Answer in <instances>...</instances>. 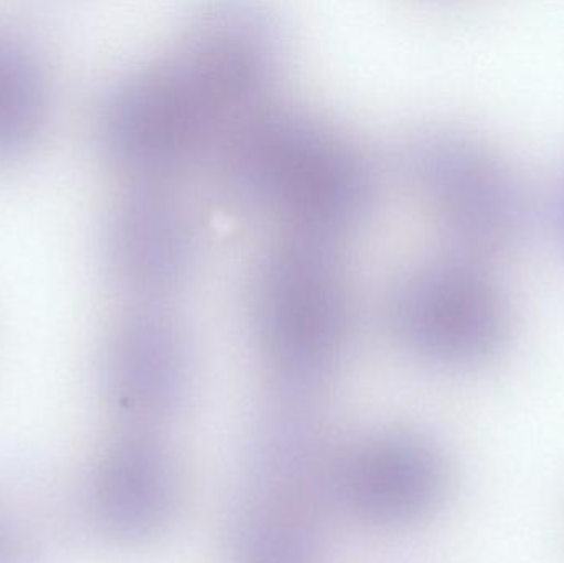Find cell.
<instances>
[{"instance_id": "obj_5", "label": "cell", "mask_w": 564, "mask_h": 563, "mask_svg": "<svg viewBox=\"0 0 564 563\" xmlns=\"http://www.w3.org/2000/svg\"><path fill=\"white\" fill-rule=\"evenodd\" d=\"M446 481V465L433 443L414 433H375L341 448L335 505L367 524L398 528L430 515Z\"/></svg>"}, {"instance_id": "obj_4", "label": "cell", "mask_w": 564, "mask_h": 563, "mask_svg": "<svg viewBox=\"0 0 564 563\" xmlns=\"http://www.w3.org/2000/svg\"><path fill=\"white\" fill-rule=\"evenodd\" d=\"M340 453L315 405L314 392L280 387L250 430L245 489L325 515L337 508L335 476Z\"/></svg>"}, {"instance_id": "obj_11", "label": "cell", "mask_w": 564, "mask_h": 563, "mask_svg": "<svg viewBox=\"0 0 564 563\" xmlns=\"http://www.w3.org/2000/svg\"><path fill=\"white\" fill-rule=\"evenodd\" d=\"M50 108L52 89L39 53L0 30V162L22 158L39 142Z\"/></svg>"}, {"instance_id": "obj_10", "label": "cell", "mask_w": 564, "mask_h": 563, "mask_svg": "<svg viewBox=\"0 0 564 563\" xmlns=\"http://www.w3.org/2000/svg\"><path fill=\"white\" fill-rule=\"evenodd\" d=\"M322 512L245 489L231 512L234 563H321Z\"/></svg>"}, {"instance_id": "obj_9", "label": "cell", "mask_w": 564, "mask_h": 563, "mask_svg": "<svg viewBox=\"0 0 564 563\" xmlns=\"http://www.w3.org/2000/svg\"><path fill=\"white\" fill-rule=\"evenodd\" d=\"M91 495L96 519L109 534L152 538L177 511L181 478L174 456L154 436H124L99 462Z\"/></svg>"}, {"instance_id": "obj_1", "label": "cell", "mask_w": 564, "mask_h": 563, "mask_svg": "<svg viewBox=\"0 0 564 563\" xmlns=\"http://www.w3.org/2000/svg\"><path fill=\"white\" fill-rule=\"evenodd\" d=\"M225 175L248 207L291 225L292 234L332 240L364 224L377 181L364 152L294 109H258L228 138Z\"/></svg>"}, {"instance_id": "obj_6", "label": "cell", "mask_w": 564, "mask_h": 563, "mask_svg": "<svg viewBox=\"0 0 564 563\" xmlns=\"http://www.w3.org/2000/svg\"><path fill=\"white\" fill-rule=\"evenodd\" d=\"M388 326L403 349L430 362H474L494 344V317L482 290L449 264L404 274L388 297Z\"/></svg>"}, {"instance_id": "obj_3", "label": "cell", "mask_w": 564, "mask_h": 563, "mask_svg": "<svg viewBox=\"0 0 564 563\" xmlns=\"http://www.w3.org/2000/svg\"><path fill=\"white\" fill-rule=\"evenodd\" d=\"M258 346L280 387L315 392L337 369L350 336L347 281L330 240L291 234L254 280Z\"/></svg>"}, {"instance_id": "obj_8", "label": "cell", "mask_w": 564, "mask_h": 563, "mask_svg": "<svg viewBox=\"0 0 564 563\" xmlns=\"http://www.w3.org/2000/svg\"><path fill=\"white\" fill-rule=\"evenodd\" d=\"M187 334L167 311L142 304L122 314L105 346V380L112 402L142 422L172 415L191 390Z\"/></svg>"}, {"instance_id": "obj_7", "label": "cell", "mask_w": 564, "mask_h": 563, "mask_svg": "<svg viewBox=\"0 0 564 563\" xmlns=\"http://www.w3.org/2000/svg\"><path fill=\"white\" fill-rule=\"evenodd\" d=\"M106 270L119 288L145 301L177 290L197 258V234L187 208L155 185L119 198L102 225Z\"/></svg>"}, {"instance_id": "obj_2", "label": "cell", "mask_w": 564, "mask_h": 563, "mask_svg": "<svg viewBox=\"0 0 564 563\" xmlns=\"http://www.w3.org/2000/svg\"><path fill=\"white\" fill-rule=\"evenodd\" d=\"M243 121L220 73L181 40L171 55L126 76L106 96L98 139L119 171L158 185Z\"/></svg>"}]
</instances>
